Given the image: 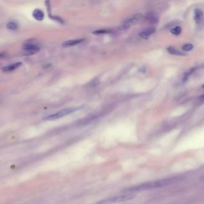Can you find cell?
<instances>
[{"mask_svg":"<svg viewBox=\"0 0 204 204\" xmlns=\"http://www.w3.org/2000/svg\"><path fill=\"white\" fill-rule=\"evenodd\" d=\"M168 51L171 54V55H178V56H184L186 55V54L183 52L179 51L177 50H176L175 48L172 47H170L167 49Z\"/></svg>","mask_w":204,"mask_h":204,"instance_id":"8fae6325","label":"cell"},{"mask_svg":"<svg viewBox=\"0 0 204 204\" xmlns=\"http://www.w3.org/2000/svg\"><path fill=\"white\" fill-rule=\"evenodd\" d=\"M111 31L107 30V29H100V30H97L95 31L93 33V34H96V35H98V34H107V33H110Z\"/></svg>","mask_w":204,"mask_h":204,"instance_id":"2e32d148","label":"cell"},{"mask_svg":"<svg viewBox=\"0 0 204 204\" xmlns=\"http://www.w3.org/2000/svg\"><path fill=\"white\" fill-rule=\"evenodd\" d=\"M49 17L52 19L53 20H55L57 22H59L60 24H64V21L62 19H61L60 17H59V16H55V15H51V16H50Z\"/></svg>","mask_w":204,"mask_h":204,"instance_id":"5bb4252c","label":"cell"},{"mask_svg":"<svg viewBox=\"0 0 204 204\" xmlns=\"http://www.w3.org/2000/svg\"><path fill=\"white\" fill-rule=\"evenodd\" d=\"M142 17V15L140 13H137L134 15L133 16L129 18L127 20H126L120 26L119 29L120 30H125L129 28L131 26L134 25L137 23L140 19Z\"/></svg>","mask_w":204,"mask_h":204,"instance_id":"277c9868","label":"cell"},{"mask_svg":"<svg viewBox=\"0 0 204 204\" xmlns=\"http://www.w3.org/2000/svg\"><path fill=\"white\" fill-rule=\"evenodd\" d=\"M7 28L10 29V30H16L18 28V25L17 24L14 22H10L7 24Z\"/></svg>","mask_w":204,"mask_h":204,"instance_id":"4fadbf2b","label":"cell"},{"mask_svg":"<svg viewBox=\"0 0 204 204\" xmlns=\"http://www.w3.org/2000/svg\"><path fill=\"white\" fill-rule=\"evenodd\" d=\"M156 31V29L154 28H149L148 29H147L146 31H144L142 33H141L140 34H139V35L143 38H145V39H147L152 34H153V33H154Z\"/></svg>","mask_w":204,"mask_h":204,"instance_id":"9c48e42d","label":"cell"},{"mask_svg":"<svg viewBox=\"0 0 204 204\" xmlns=\"http://www.w3.org/2000/svg\"><path fill=\"white\" fill-rule=\"evenodd\" d=\"M83 108V106H78V107H74L65 109H64L62 110H60L56 113L54 114H51L50 116H46L43 118V120H51L60 119V118H62L68 114H71L74 112H76L77 111L82 110Z\"/></svg>","mask_w":204,"mask_h":204,"instance_id":"7a4b0ae2","label":"cell"},{"mask_svg":"<svg viewBox=\"0 0 204 204\" xmlns=\"http://www.w3.org/2000/svg\"><path fill=\"white\" fill-rule=\"evenodd\" d=\"M181 179V177H172V178L157 180L152 182H148L134 187H131L126 190L125 191L131 192H138V191H143L147 190H151L154 188H159L167 186L170 184H174L180 181Z\"/></svg>","mask_w":204,"mask_h":204,"instance_id":"6da1fadb","label":"cell"},{"mask_svg":"<svg viewBox=\"0 0 204 204\" xmlns=\"http://www.w3.org/2000/svg\"><path fill=\"white\" fill-rule=\"evenodd\" d=\"M181 32V28L180 26H176L171 29V33L174 35H179Z\"/></svg>","mask_w":204,"mask_h":204,"instance_id":"9a60e30c","label":"cell"},{"mask_svg":"<svg viewBox=\"0 0 204 204\" xmlns=\"http://www.w3.org/2000/svg\"><path fill=\"white\" fill-rule=\"evenodd\" d=\"M33 16L38 21H42L44 18V13L40 9H35L33 12Z\"/></svg>","mask_w":204,"mask_h":204,"instance_id":"8992f818","label":"cell"},{"mask_svg":"<svg viewBox=\"0 0 204 204\" xmlns=\"http://www.w3.org/2000/svg\"><path fill=\"white\" fill-rule=\"evenodd\" d=\"M193 46L192 44H187L183 46V49L185 51H191L193 49Z\"/></svg>","mask_w":204,"mask_h":204,"instance_id":"e0dca14e","label":"cell"},{"mask_svg":"<svg viewBox=\"0 0 204 204\" xmlns=\"http://www.w3.org/2000/svg\"><path fill=\"white\" fill-rule=\"evenodd\" d=\"M135 197V195L133 194H125V195H121L113 196L110 198L104 199L102 201L98 202V204H114V203H118V202H125L126 201H129L131 199H132Z\"/></svg>","mask_w":204,"mask_h":204,"instance_id":"3957f363","label":"cell"},{"mask_svg":"<svg viewBox=\"0 0 204 204\" xmlns=\"http://www.w3.org/2000/svg\"><path fill=\"white\" fill-rule=\"evenodd\" d=\"M203 16L202 11L199 9H196L195 10V20L196 22L199 24L201 22Z\"/></svg>","mask_w":204,"mask_h":204,"instance_id":"30bf717a","label":"cell"},{"mask_svg":"<svg viewBox=\"0 0 204 204\" xmlns=\"http://www.w3.org/2000/svg\"><path fill=\"white\" fill-rule=\"evenodd\" d=\"M22 63L20 62H16V63L13 64L12 65H9V66L3 67V68H2V71L3 72H6V73H7V72H10V71H12L17 69L19 67H20L22 65Z\"/></svg>","mask_w":204,"mask_h":204,"instance_id":"ba28073f","label":"cell"},{"mask_svg":"<svg viewBox=\"0 0 204 204\" xmlns=\"http://www.w3.org/2000/svg\"><path fill=\"white\" fill-rule=\"evenodd\" d=\"M83 39H77V40H68L62 44V47L64 48L66 47H71V46H74L77 45L80 43H82L83 42Z\"/></svg>","mask_w":204,"mask_h":204,"instance_id":"52a82bcc","label":"cell"},{"mask_svg":"<svg viewBox=\"0 0 204 204\" xmlns=\"http://www.w3.org/2000/svg\"><path fill=\"white\" fill-rule=\"evenodd\" d=\"M23 49L28 55H33L40 51V48L33 43H28L24 44Z\"/></svg>","mask_w":204,"mask_h":204,"instance_id":"5b68a950","label":"cell"},{"mask_svg":"<svg viewBox=\"0 0 204 204\" xmlns=\"http://www.w3.org/2000/svg\"><path fill=\"white\" fill-rule=\"evenodd\" d=\"M5 52H3V53H0V58H3L4 56H5Z\"/></svg>","mask_w":204,"mask_h":204,"instance_id":"ac0fdd59","label":"cell"},{"mask_svg":"<svg viewBox=\"0 0 204 204\" xmlns=\"http://www.w3.org/2000/svg\"><path fill=\"white\" fill-rule=\"evenodd\" d=\"M147 19H148V20L151 23L155 24V23H157L158 21L157 17L156 16V15L153 14V13H150L147 15Z\"/></svg>","mask_w":204,"mask_h":204,"instance_id":"7c38bea8","label":"cell"}]
</instances>
